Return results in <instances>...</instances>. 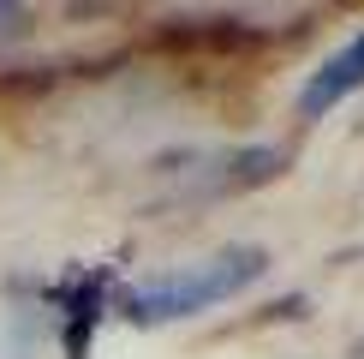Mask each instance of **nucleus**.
Returning <instances> with one entry per match:
<instances>
[{"instance_id":"39448f33","label":"nucleus","mask_w":364,"mask_h":359,"mask_svg":"<svg viewBox=\"0 0 364 359\" xmlns=\"http://www.w3.org/2000/svg\"><path fill=\"white\" fill-rule=\"evenodd\" d=\"M353 359H364V341H353Z\"/></svg>"},{"instance_id":"20e7f679","label":"nucleus","mask_w":364,"mask_h":359,"mask_svg":"<svg viewBox=\"0 0 364 359\" xmlns=\"http://www.w3.org/2000/svg\"><path fill=\"white\" fill-rule=\"evenodd\" d=\"M24 24V6H0V30H18Z\"/></svg>"},{"instance_id":"f03ea898","label":"nucleus","mask_w":364,"mask_h":359,"mask_svg":"<svg viewBox=\"0 0 364 359\" xmlns=\"http://www.w3.org/2000/svg\"><path fill=\"white\" fill-rule=\"evenodd\" d=\"M353 90H364V30L305 78V90H299V120H323L328 108H341Z\"/></svg>"},{"instance_id":"f257e3e1","label":"nucleus","mask_w":364,"mask_h":359,"mask_svg":"<svg viewBox=\"0 0 364 359\" xmlns=\"http://www.w3.org/2000/svg\"><path fill=\"white\" fill-rule=\"evenodd\" d=\"M263 246H227L215 258L191 264V269H173L161 281H144V288L126 293V318L132 323H179V318H197V311L221 306V299L245 293L257 276H263Z\"/></svg>"},{"instance_id":"7ed1b4c3","label":"nucleus","mask_w":364,"mask_h":359,"mask_svg":"<svg viewBox=\"0 0 364 359\" xmlns=\"http://www.w3.org/2000/svg\"><path fill=\"white\" fill-rule=\"evenodd\" d=\"M66 318H72V329H66V353L72 359H84V348H90V323H96V306H102V276H90V281H78V293H66Z\"/></svg>"}]
</instances>
